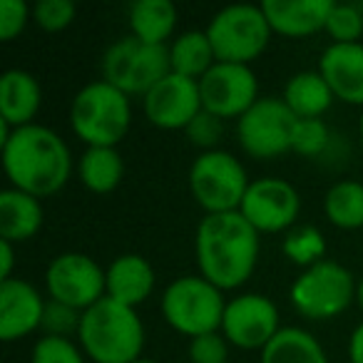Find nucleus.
I'll use <instances>...</instances> for the list:
<instances>
[{
  "label": "nucleus",
  "mask_w": 363,
  "mask_h": 363,
  "mask_svg": "<svg viewBox=\"0 0 363 363\" xmlns=\"http://www.w3.org/2000/svg\"><path fill=\"white\" fill-rule=\"evenodd\" d=\"M222 289L204 277H179L162 294V316L174 331L189 338L222 331L224 321Z\"/></svg>",
  "instance_id": "nucleus-5"
},
{
  "label": "nucleus",
  "mask_w": 363,
  "mask_h": 363,
  "mask_svg": "<svg viewBox=\"0 0 363 363\" xmlns=\"http://www.w3.org/2000/svg\"><path fill=\"white\" fill-rule=\"evenodd\" d=\"M135 363H155V361H147V358H137Z\"/></svg>",
  "instance_id": "nucleus-41"
},
{
  "label": "nucleus",
  "mask_w": 363,
  "mask_h": 363,
  "mask_svg": "<svg viewBox=\"0 0 363 363\" xmlns=\"http://www.w3.org/2000/svg\"><path fill=\"white\" fill-rule=\"evenodd\" d=\"M13 264H16V252H13V244L0 239V279L8 281L13 279Z\"/></svg>",
  "instance_id": "nucleus-37"
},
{
  "label": "nucleus",
  "mask_w": 363,
  "mask_h": 363,
  "mask_svg": "<svg viewBox=\"0 0 363 363\" xmlns=\"http://www.w3.org/2000/svg\"><path fill=\"white\" fill-rule=\"evenodd\" d=\"M77 8L72 0H40L33 6V21L45 33H60L72 26Z\"/></svg>",
  "instance_id": "nucleus-31"
},
{
  "label": "nucleus",
  "mask_w": 363,
  "mask_h": 363,
  "mask_svg": "<svg viewBox=\"0 0 363 363\" xmlns=\"http://www.w3.org/2000/svg\"><path fill=\"white\" fill-rule=\"evenodd\" d=\"M199 95L204 110L219 120H239L259 100V82L249 65L217 62L199 80Z\"/></svg>",
  "instance_id": "nucleus-13"
},
{
  "label": "nucleus",
  "mask_w": 363,
  "mask_h": 363,
  "mask_svg": "<svg viewBox=\"0 0 363 363\" xmlns=\"http://www.w3.org/2000/svg\"><path fill=\"white\" fill-rule=\"evenodd\" d=\"M358 132H361V145H363V115H361V125H358Z\"/></svg>",
  "instance_id": "nucleus-40"
},
{
  "label": "nucleus",
  "mask_w": 363,
  "mask_h": 363,
  "mask_svg": "<svg viewBox=\"0 0 363 363\" xmlns=\"http://www.w3.org/2000/svg\"><path fill=\"white\" fill-rule=\"evenodd\" d=\"M107 294L122 306L137 308L155 291V269L140 254H120L105 269Z\"/></svg>",
  "instance_id": "nucleus-19"
},
{
  "label": "nucleus",
  "mask_w": 363,
  "mask_h": 363,
  "mask_svg": "<svg viewBox=\"0 0 363 363\" xmlns=\"http://www.w3.org/2000/svg\"><path fill=\"white\" fill-rule=\"evenodd\" d=\"M125 162L117 147H87L80 157V182L95 194H110L120 187Z\"/></svg>",
  "instance_id": "nucleus-25"
},
{
  "label": "nucleus",
  "mask_w": 363,
  "mask_h": 363,
  "mask_svg": "<svg viewBox=\"0 0 363 363\" xmlns=\"http://www.w3.org/2000/svg\"><path fill=\"white\" fill-rule=\"evenodd\" d=\"M348 358L351 363H363V321L353 328L351 341H348Z\"/></svg>",
  "instance_id": "nucleus-38"
},
{
  "label": "nucleus",
  "mask_w": 363,
  "mask_h": 363,
  "mask_svg": "<svg viewBox=\"0 0 363 363\" xmlns=\"http://www.w3.org/2000/svg\"><path fill=\"white\" fill-rule=\"evenodd\" d=\"M326 219L338 229H361L363 227V184L353 179L336 182L323 197Z\"/></svg>",
  "instance_id": "nucleus-27"
},
{
  "label": "nucleus",
  "mask_w": 363,
  "mask_h": 363,
  "mask_svg": "<svg viewBox=\"0 0 363 363\" xmlns=\"http://www.w3.org/2000/svg\"><path fill=\"white\" fill-rule=\"evenodd\" d=\"M272 26L262 6H227L209 21L207 38L214 48L217 62L249 65L269 45Z\"/></svg>",
  "instance_id": "nucleus-8"
},
{
  "label": "nucleus",
  "mask_w": 363,
  "mask_h": 363,
  "mask_svg": "<svg viewBox=\"0 0 363 363\" xmlns=\"http://www.w3.org/2000/svg\"><path fill=\"white\" fill-rule=\"evenodd\" d=\"M328 142H331V132L321 117L318 120H298L296 130H294L291 152H298L301 157H321Z\"/></svg>",
  "instance_id": "nucleus-32"
},
{
  "label": "nucleus",
  "mask_w": 363,
  "mask_h": 363,
  "mask_svg": "<svg viewBox=\"0 0 363 363\" xmlns=\"http://www.w3.org/2000/svg\"><path fill=\"white\" fill-rule=\"evenodd\" d=\"M239 212L259 234H277L294 227L301 212V197L291 182L264 177L249 184Z\"/></svg>",
  "instance_id": "nucleus-12"
},
{
  "label": "nucleus",
  "mask_w": 363,
  "mask_h": 363,
  "mask_svg": "<svg viewBox=\"0 0 363 363\" xmlns=\"http://www.w3.org/2000/svg\"><path fill=\"white\" fill-rule=\"evenodd\" d=\"M80 348L95 363H135L145 348V326L137 308L105 296L82 311Z\"/></svg>",
  "instance_id": "nucleus-3"
},
{
  "label": "nucleus",
  "mask_w": 363,
  "mask_h": 363,
  "mask_svg": "<svg viewBox=\"0 0 363 363\" xmlns=\"http://www.w3.org/2000/svg\"><path fill=\"white\" fill-rule=\"evenodd\" d=\"M279 328V311L277 303L264 294H242V296L227 301L224 308L222 333L229 343L254 351V348H267Z\"/></svg>",
  "instance_id": "nucleus-14"
},
{
  "label": "nucleus",
  "mask_w": 363,
  "mask_h": 363,
  "mask_svg": "<svg viewBox=\"0 0 363 363\" xmlns=\"http://www.w3.org/2000/svg\"><path fill=\"white\" fill-rule=\"evenodd\" d=\"M45 303L38 289L26 279L0 281V338L13 343L43 326Z\"/></svg>",
  "instance_id": "nucleus-16"
},
{
  "label": "nucleus",
  "mask_w": 363,
  "mask_h": 363,
  "mask_svg": "<svg viewBox=\"0 0 363 363\" xmlns=\"http://www.w3.org/2000/svg\"><path fill=\"white\" fill-rule=\"evenodd\" d=\"M318 72L336 100L363 105V43H331L318 60Z\"/></svg>",
  "instance_id": "nucleus-17"
},
{
  "label": "nucleus",
  "mask_w": 363,
  "mask_h": 363,
  "mask_svg": "<svg viewBox=\"0 0 363 363\" xmlns=\"http://www.w3.org/2000/svg\"><path fill=\"white\" fill-rule=\"evenodd\" d=\"M169 72V48L147 45L135 35L115 40L102 55V80L125 92L127 97H145Z\"/></svg>",
  "instance_id": "nucleus-6"
},
{
  "label": "nucleus",
  "mask_w": 363,
  "mask_h": 363,
  "mask_svg": "<svg viewBox=\"0 0 363 363\" xmlns=\"http://www.w3.org/2000/svg\"><path fill=\"white\" fill-rule=\"evenodd\" d=\"M281 100L298 120H318L336 97H333L331 87L323 80L321 72L303 70L289 77Z\"/></svg>",
  "instance_id": "nucleus-22"
},
{
  "label": "nucleus",
  "mask_w": 363,
  "mask_h": 363,
  "mask_svg": "<svg viewBox=\"0 0 363 363\" xmlns=\"http://www.w3.org/2000/svg\"><path fill=\"white\" fill-rule=\"evenodd\" d=\"M199 277L229 291L249 281L259 259V232L242 212L207 214L197 227Z\"/></svg>",
  "instance_id": "nucleus-1"
},
{
  "label": "nucleus",
  "mask_w": 363,
  "mask_h": 363,
  "mask_svg": "<svg viewBox=\"0 0 363 363\" xmlns=\"http://www.w3.org/2000/svg\"><path fill=\"white\" fill-rule=\"evenodd\" d=\"M177 26V8L169 0H137L130 6V30L147 45H164Z\"/></svg>",
  "instance_id": "nucleus-23"
},
{
  "label": "nucleus",
  "mask_w": 363,
  "mask_h": 363,
  "mask_svg": "<svg viewBox=\"0 0 363 363\" xmlns=\"http://www.w3.org/2000/svg\"><path fill=\"white\" fill-rule=\"evenodd\" d=\"M229 341L224 333H204L189 341V361L192 363H227Z\"/></svg>",
  "instance_id": "nucleus-35"
},
{
  "label": "nucleus",
  "mask_w": 363,
  "mask_h": 363,
  "mask_svg": "<svg viewBox=\"0 0 363 363\" xmlns=\"http://www.w3.org/2000/svg\"><path fill=\"white\" fill-rule=\"evenodd\" d=\"M45 286L52 301L65 303L75 311H87L107 294V274L92 257L65 252L50 262Z\"/></svg>",
  "instance_id": "nucleus-11"
},
{
  "label": "nucleus",
  "mask_w": 363,
  "mask_h": 363,
  "mask_svg": "<svg viewBox=\"0 0 363 363\" xmlns=\"http://www.w3.org/2000/svg\"><path fill=\"white\" fill-rule=\"evenodd\" d=\"M284 254L291 259L294 264H301V267H313V264L323 262V254H326V242H323V234L318 232L311 224H303V227L294 229L286 239H284Z\"/></svg>",
  "instance_id": "nucleus-28"
},
{
  "label": "nucleus",
  "mask_w": 363,
  "mask_h": 363,
  "mask_svg": "<svg viewBox=\"0 0 363 363\" xmlns=\"http://www.w3.org/2000/svg\"><path fill=\"white\" fill-rule=\"evenodd\" d=\"M331 0H264L262 11L274 33L284 38H308L326 30Z\"/></svg>",
  "instance_id": "nucleus-18"
},
{
  "label": "nucleus",
  "mask_w": 363,
  "mask_h": 363,
  "mask_svg": "<svg viewBox=\"0 0 363 363\" xmlns=\"http://www.w3.org/2000/svg\"><path fill=\"white\" fill-rule=\"evenodd\" d=\"M298 117L279 97H259L237 120L242 150L254 160H274L294 150Z\"/></svg>",
  "instance_id": "nucleus-10"
},
{
  "label": "nucleus",
  "mask_w": 363,
  "mask_h": 363,
  "mask_svg": "<svg viewBox=\"0 0 363 363\" xmlns=\"http://www.w3.org/2000/svg\"><path fill=\"white\" fill-rule=\"evenodd\" d=\"M30 363H85V353L62 336H43L35 341Z\"/></svg>",
  "instance_id": "nucleus-30"
},
{
  "label": "nucleus",
  "mask_w": 363,
  "mask_h": 363,
  "mask_svg": "<svg viewBox=\"0 0 363 363\" xmlns=\"http://www.w3.org/2000/svg\"><path fill=\"white\" fill-rule=\"evenodd\" d=\"M80 318L82 311L65 306V303L48 301L45 303V316H43V328H45V336H62L67 338L72 331H80Z\"/></svg>",
  "instance_id": "nucleus-34"
},
{
  "label": "nucleus",
  "mask_w": 363,
  "mask_h": 363,
  "mask_svg": "<svg viewBox=\"0 0 363 363\" xmlns=\"http://www.w3.org/2000/svg\"><path fill=\"white\" fill-rule=\"evenodd\" d=\"M169 65L172 72L189 80H202L214 65L217 55L207 38V30H187L182 33L174 43L169 45Z\"/></svg>",
  "instance_id": "nucleus-24"
},
{
  "label": "nucleus",
  "mask_w": 363,
  "mask_h": 363,
  "mask_svg": "<svg viewBox=\"0 0 363 363\" xmlns=\"http://www.w3.org/2000/svg\"><path fill=\"white\" fill-rule=\"evenodd\" d=\"M43 92L40 82L26 70H8L0 77V120L8 125L26 127L33 125L40 110Z\"/></svg>",
  "instance_id": "nucleus-20"
},
{
  "label": "nucleus",
  "mask_w": 363,
  "mask_h": 363,
  "mask_svg": "<svg viewBox=\"0 0 363 363\" xmlns=\"http://www.w3.org/2000/svg\"><path fill=\"white\" fill-rule=\"evenodd\" d=\"M356 301H358V306H361V311H363V279L358 281V286H356Z\"/></svg>",
  "instance_id": "nucleus-39"
},
{
  "label": "nucleus",
  "mask_w": 363,
  "mask_h": 363,
  "mask_svg": "<svg viewBox=\"0 0 363 363\" xmlns=\"http://www.w3.org/2000/svg\"><path fill=\"white\" fill-rule=\"evenodd\" d=\"M184 132H187L189 142H192L194 147H199V150H204V152H212V150H217L219 140H222L224 125L217 115L202 110L192 122H189V127Z\"/></svg>",
  "instance_id": "nucleus-33"
},
{
  "label": "nucleus",
  "mask_w": 363,
  "mask_h": 363,
  "mask_svg": "<svg viewBox=\"0 0 363 363\" xmlns=\"http://www.w3.org/2000/svg\"><path fill=\"white\" fill-rule=\"evenodd\" d=\"M3 169L13 189L30 197H50L60 192L70 179L72 157L65 140L50 127L26 125L13 130L11 140L0 147Z\"/></svg>",
  "instance_id": "nucleus-2"
},
{
  "label": "nucleus",
  "mask_w": 363,
  "mask_h": 363,
  "mask_svg": "<svg viewBox=\"0 0 363 363\" xmlns=\"http://www.w3.org/2000/svg\"><path fill=\"white\" fill-rule=\"evenodd\" d=\"M326 33L333 43H358L363 35V16L356 6L333 3L326 21Z\"/></svg>",
  "instance_id": "nucleus-29"
},
{
  "label": "nucleus",
  "mask_w": 363,
  "mask_h": 363,
  "mask_svg": "<svg viewBox=\"0 0 363 363\" xmlns=\"http://www.w3.org/2000/svg\"><path fill=\"white\" fill-rule=\"evenodd\" d=\"M145 115L160 130H187L189 122L204 110L199 82L169 72L160 85L145 95Z\"/></svg>",
  "instance_id": "nucleus-15"
},
{
  "label": "nucleus",
  "mask_w": 363,
  "mask_h": 363,
  "mask_svg": "<svg viewBox=\"0 0 363 363\" xmlns=\"http://www.w3.org/2000/svg\"><path fill=\"white\" fill-rule=\"evenodd\" d=\"M130 122V100L110 82H90L72 97L70 125L87 147H117L125 140Z\"/></svg>",
  "instance_id": "nucleus-4"
},
{
  "label": "nucleus",
  "mask_w": 363,
  "mask_h": 363,
  "mask_svg": "<svg viewBox=\"0 0 363 363\" xmlns=\"http://www.w3.org/2000/svg\"><path fill=\"white\" fill-rule=\"evenodd\" d=\"M353 274L338 262H323L303 269L301 277L291 286V303L303 318L328 321L343 313L356 298Z\"/></svg>",
  "instance_id": "nucleus-9"
},
{
  "label": "nucleus",
  "mask_w": 363,
  "mask_h": 363,
  "mask_svg": "<svg viewBox=\"0 0 363 363\" xmlns=\"http://www.w3.org/2000/svg\"><path fill=\"white\" fill-rule=\"evenodd\" d=\"M30 18L33 8H28L23 0H0V40H16L26 30Z\"/></svg>",
  "instance_id": "nucleus-36"
},
{
  "label": "nucleus",
  "mask_w": 363,
  "mask_h": 363,
  "mask_svg": "<svg viewBox=\"0 0 363 363\" xmlns=\"http://www.w3.org/2000/svg\"><path fill=\"white\" fill-rule=\"evenodd\" d=\"M43 204L38 197L21 189H3L0 192V239L21 244L33 239L43 227Z\"/></svg>",
  "instance_id": "nucleus-21"
},
{
  "label": "nucleus",
  "mask_w": 363,
  "mask_h": 363,
  "mask_svg": "<svg viewBox=\"0 0 363 363\" xmlns=\"http://www.w3.org/2000/svg\"><path fill=\"white\" fill-rule=\"evenodd\" d=\"M262 363H328L321 343L308 331L286 326L267 343Z\"/></svg>",
  "instance_id": "nucleus-26"
},
{
  "label": "nucleus",
  "mask_w": 363,
  "mask_h": 363,
  "mask_svg": "<svg viewBox=\"0 0 363 363\" xmlns=\"http://www.w3.org/2000/svg\"><path fill=\"white\" fill-rule=\"evenodd\" d=\"M249 184L247 169L232 152H202L189 167L192 197L207 214L239 212Z\"/></svg>",
  "instance_id": "nucleus-7"
}]
</instances>
